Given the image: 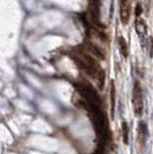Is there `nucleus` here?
I'll use <instances>...</instances> for the list:
<instances>
[{"label": "nucleus", "instance_id": "obj_1", "mask_svg": "<svg viewBox=\"0 0 153 154\" xmlns=\"http://www.w3.org/2000/svg\"><path fill=\"white\" fill-rule=\"evenodd\" d=\"M133 106H134V114L137 117L143 115L144 103H143V89L140 83L136 79L133 88Z\"/></svg>", "mask_w": 153, "mask_h": 154}, {"label": "nucleus", "instance_id": "obj_2", "mask_svg": "<svg viewBox=\"0 0 153 154\" xmlns=\"http://www.w3.org/2000/svg\"><path fill=\"white\" fill-rule=\"evenodd\" d=\"M131 15V0H120V19L122 24H128Z\"/></svg>", "mask_w": 153, "mask_h": 154}, {"label": "nucleus", "instance_id": "obj_3", "mask_svg": "<svg viewBox=\"0 0 153 154\" xmlns=\"http://www.w3.org/2000/svg\"><path fill=\"white\" fill-rule=\"evenodd\" d=\"M147 137V125L145 122L140 121L138 124V143L140 145V148L144 147L145 145V141H146Z\"/></svg>", "mask_w": 153, "mask_h": 154}, {"label": "nucleus", "instance_id": "obj_4", "mask_svg": "<svg viewBox=\"0 0 153 154\" xmlns=\"http://www.w3.org/2000/svg\"><path fill=\"white\" fill-rule=\"evenodd\" d=\"M135 29H136V32L137 35L139 36V38H143L145 37L147 33V24L146 22L143 19H139L137 17L136 21H135Z\"/></svg>", "mask_w": 153, "mask_h": 154}, {"label": "nucleus", "instance_id": "obj_5", "mask_svg": "<svg viewBox=\"0 0 153 154\" xmlns=\"http://www.w3.org/2000/svg\"><path fill=\"white\" fill-rule=\"evenodd\" d=\"M117 43H119V48H120V53H121L122 58L127 59L129 57V46H128L127 40L124 39V37L120 36Z\"/></svg>", "mask_w": 153, "mask_h": 154}, {"label": "nucleus", "instance_id": "obj_6", "mask_svg": "<svg viewBox=\"0 0 153 154\" xmlns=\"http://www.w3.org/2000/svg\"><path fill=\"white\" fill-rule=\"evenodd\" d=\"M111 110H112V115H114V110H115V85H114V82L111 83Z\"/></svg>", "mask_w": 153, "mask_h": 154}, {"label": "nucleus", "instance_id": "obj_7", "mask_svg": "<svg viewBox=\"0 0 153 154\" xmlns=\"http://www.w3.org/2000/svg\"><path fill=\"white\" fill-rule=\"evenodd\" d=\"M122 138H123V143L127 145L129 143V128H128L127 122H122Z\"/></svg>", "mask_w": 153, "mask_h": 154}, {"label": "nucleus", "instance_id": "obj_8", "mask_svg": "<svg viewBox=\"0 0 153 154\" xmlns=\"http://www.w3.org/2000/svg\"><path fill=\"white\" fill-rule=\"evenodd\" d=\"M97 79H98V82H99V88L102 89V86H104V83H105V71L100 69L99 72H98V75H97Z\"/></svg>", "mask_w": 153, "mask_h": 154}, {"label": "nucleus", "instance_id": "obj_9", "mask_svg": "<svg viewBox=\"0 0 153 154\" xmlns=\"http://www.w3.org/2000/svg\"><path fill=\"white\" fill-rule=\"evenodd\" d=\"M89 48L91 50V51H92V53H93V54H95L96 57H98L99 59H104V55H102V53H101L100 51H99V50H98V48H97V47H96L95 45L90 44Z\"/></svg>", "mask_w": 153, "mask_h": 154}, {"label": "nucleus", "instance_id": "obj_10", "mask_svg": "<svg viewBox=\"0 0 153 154\" xmlns=\"http://www.w3.org/2000/svg\"><path fill=\"white\" fill-rule=\"evenodd\" d=\"M142 13V6H140V4H137V6H136V15H137V17L140 15Z\"/></svg>", "mask_w": 153, "mask_h": 154}]
</instances>
